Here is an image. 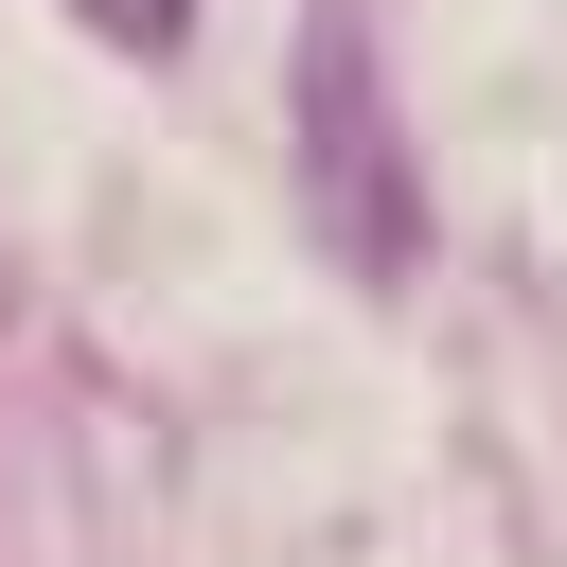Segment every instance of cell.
I'll use <instances>...</instances> for the list:
<instances>
[{
	"label": "cell",
	"instance_id": "6da1fadb",
	"mask_svg": "<svg viewBox=\"0 0 567 567\" xmlns=\"http://www.w3.org/2000/svg\"><path fill=\"white\" fill-rule=\"evenodd\" d=\"M301 124H319V195H337L354 266H408V195H390V106H372V53H354V35H319V71H301Z\"/></svg>",
	"mask_w": 567,
	"mask_h": 567
},
{
	"label": "cell",
	"instance_id": "7a4b0ae2",
	"mask_svg": "<svg viewBox=\"0 0 567 567\" xmlns=\"http://www.w3.org/2000/svg\"><path fill=\"white\" fill-rule=\"evenodd\" d=\"M71 18H89V35H124V53H177V18H195V0H71Z\"/></svg>",
	"mask_w": 567,
	"mask_h": 567
}]
</instances>
